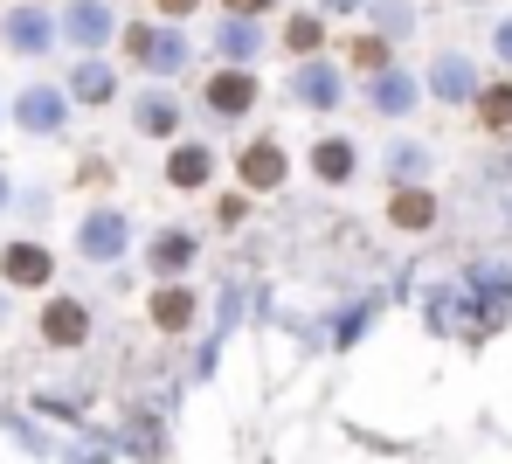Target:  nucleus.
I'll list each match as a JSON object with an SVG mask.
<instances>
[{
  "mask_svg": "<svg viewBox=\"0 0 512 464\" xmlns=\"http://www.w3.org/2000/svg\"><path fill=\"white\" fill-rule=\"evenodd\" d=\"M429 215H436V201H429L423 187H409V194H395V222H402V229H423Z\"/></svg>",
  "mask_w": 512,
  "mask_h": 464,
  "instance_id": "11",
  "label": "nucleus"
},
{
  "mask_svg": "<svg viewBox=\"0 0 512 464\" xmlns=\"http://www.w3.org/2000/svg\"><path fill=\"white\" fill-rule=\"evenodd\" d=\"M319 174H326V181H346V174H353V146L326 139V146H319Z\"/></svg>",
  "mask_w": 512,
  "mask_h": 464,
  "instance_id": "18",
  "label": "nucleus"
},
{
  "mask_svg": "<svg viewBox=\"0 0 512 464\" xmlns=\"http://www.w3.org/2000/svg\"><path fill=\"white\" fill-rule=\"evenodd\" d=\"M14 118H21L28 132H56V125H63V91H49V84L21 91V104H14Z\"/></svg>",
  "mask_w": 512,
  "mask_h": 464,
  "instance_id": "1",
  "label": "nucleus"
},
{
  "mask_svg": "<svg viewBox=\"0 0 512 464\" xmlns=\"http://www.w3.org/2000/svg\"><path fill=\"white\" fill-rule=\"evenodd\" d=\"M7 278H14V284H49V250L14 243V250H7Z\"/></svg>",
  "mask_w": 512,
  "mask_h": 464,
  "instance_id": "6",
  "label": "nucleus"
},
{
  "mask_svg": "<svg viewBox=\"0 0 512 464\" xmlns=\"http://www.w3.org/2000/svg\"><path fill=\"white\" fill-rule=\"evenodd\" d=\"M478 111H485V125H512V91H485Z\"/></svg>",
  "mask_w": 512,
  "mask_h": 464,
  "instance_id": "21",
  "label": "nucleus"
},
{
  "mask_svg": "<svg viewBox=\"0 0 512 464\" xmlns=\"http://www.w3.org/2000/svg\"><path fill=\"white\" fill-rule=\"evenodd\" d=\"M63 28H70V42H84V49H97V42L111 35V14H104V0H77Z\"/></svg>",
  "mask_w": 512,
  "mask_h": 464,
  "instance_id": "3",
  "label": "nucleus"
},
{
  "mask_svg": "<svg viewBox=\"0 0 512 464\" xmlns=\"http://www.w3.org/2000/svg\"><path fill=\"white\" fill-rule=\"evenodd\" d=\"M160 7H167V14H187V7H194V0H160Z\"/></svg>",
  "mask_w": 512,
  "mask_h": 464,
  "instance_id": "24",
  "label": "nucleus"
},
{
  "mask_svg": "<svg viewBox=\"0 0 512 464\" xmlns=\"http://www.w3.org/2000/svg\"><path fill=\"white\" fill-rule=\"evenodd\" d=\"M374 104H381V111H409V104H416V84H409V77H381V84H374Z\"/></svg>",
  "mask_w": 512,
  "mask_h": 464,
  "instance_id": "15",
  "label": "nucleus"
},
{
  "mask_svg": "<svg viewBox=\"0 0 512 464\" xmlns=\"http://www.w3.org/2000/svg\"><path fill=\"white\" fill-rule=\"evenodd\" d=\"M298 97H305V104H319V111H326V104H340V77H333V70H319V63H312V70H298Z\"/></svg>",
  "mask_w": 512,
  "mask_h": 464,
  "instance_id": "8",
  "label": "nucleus"
},
{
  "mask_svg": "<svg viewBox=\"0 0 512 464\" xmlns=\"http://www.w3.org/2000/svg\"><path fill=\"white\" fill-rule=\"evenodd\" d=\"M139 56H153V70H173V63H180V35H146Z\"/></svg>",
  "mask_w": 512,
  "mask_h": 464,
  "instance_id": "20",
  "label": "nucleus"
},
{
  "mask_svg": "<svg viewBox=\"0 0 512 464\" xmlns=\"http://www.w3.org/2000/svg\"><path fill=\"white\" fill-rule=\"evenodd\" d=\"M319 35H326L319 21H291V28H284V42H291V49H319Z\"/></svg>",
  "mask_w": 512,
  "mask_h": 464,
  "instance_id": "22",
  "label": "nucleus"
},
{
  "mask_svg": "<svg viewBox=\"0 0 512 464\" xmlns=\"http://www.w3.org/2000/svg\"><path fill=\"white\" fill-rule=\"evenodd\" d=\"M77 243H84V257H118V250H125V215L97 208V215L84 222V236H77Z\"/></svg>",
  "mask_w": 512,
  "mask_h": 464,
  "instance_id": "2",
  "label": "nucleus"
},
{
  "mask_svg": "<svg viewBox=\"0 0 512 464\" xmlns=\"http://www.w3.org/2000/svg\"><path fill=\"white\" fill-rule=\"evenodd\" d=\"M243 181L250 187H277L284 181V146H270V139L250 146V153H243Z\"/></svg>",
  "mask_w": 512,
  "mask_h": 464,
  "instance_id": "5",
  "label": "nucleus"
},
{
  "mask_svg": "<svg viewBox=\"0 0 512 464\" xmlns=\"http://www.w3.org/2000/svg\"><path fill=\"white\" fill-rule=\"evenodd\" d=\"M429 84H436V97H471V63L464 56H443Z\"/></svg>",
  "mask_w": 512,
  "mask_h": 464,
  "instance_id": "10",
  "label": "nucleus"
},
{
  "mask_svg": "<svg viewBox=\"0 0 512 464\" xmlns=\"http://www.w3.org/2000/svg\"><path fill=\"white\" fill-rule=\"evenodd\" d=\"M139 125H146V132H173V125H180V104H173V97H146V104H139Z\"/></svg>",
  "mask_w": 512,
  "mask_h": 464,
  "instance_id": "13",
  "label": "nucleus"
},
{
  "mask_svg": "<svg viewBox=\"0 0 512 464\" xmlns=\"http://www.w3.org/2000/svg\"><path fill=\"white\" fill-rule=\"evenodd\" d=\"M222 56H236V63L256 56V28L250 21H222Z\"/></svg>",
  "mask_w": 512,
  "mask_h": 464,
  "instance_id": "17",
  "label": "nucleus"
},
{
  "mask_svg": "<svg viewBox=\"0 0 512 464\" xmlns=\"http://www.w3.org/2000/svg\"><path fill=\"white\" fill-rule=\"evenodd\" d=\"M49 35H56V28H49V14H42V7H21V14L7 21V42H14V49H28V56H35V49H49Z\"/></svg>",
  "mask_w": 512,
  "mask_h": 464,
  "instance_id": "4",
  "label": "nucleus"
},
{
  "mask_svg": "<svg viewBox=\"0 0 512 464\" xmlns=\"http://www.w3.org/2000/svg\"><path fill=\"white\" fill-rule=\"evenodd\" d=\"M499 56H506V63H512V21H506V28H499Z\"/></svg>",
  "mask_w": 512,
  "mask_h": 464,
  "instance_id": "23",
  "label": "nucleus"
},
{
  "mask_svg": "<svg viewBox=\"0 0 512 464\" xmlns=\"http://www.w3.org/2000/svg\"><path fill=\"white\" fill-rule=\"evenodd\" d=\"M77 97H84V104H104V97H111V70H104V63H84V70H77Z\"/></svg>",
  "mask_w": 512,
  "mask_h": 464,
  "instance_id": "16",
  "label": "nucleus"
},
{
  "mask_svg": "<svg viewBox=\"0 0 512 464\" xmlns=\"http://www.w3.org/2000/svg\"><path fill=\"white\" fill-rule=\"evenodd\" d=\"M229 7H236V14H256V7H263V0H229Z\"/></svg>",
  "mask_w": 512,
  "mask_h": 464,
  "instance_id": "25",
  "label": "nucleus"
},
{
  "mask_svg": "<svg viewBox=\"0 0 512 464\" xmlns=\"http://www.w3.org/2000/svg\"><path fill=\"white\" fill-rule=\"evenodd\" d=\"M187 257H194V243H187V236H160V243H153V264H160V271H180Z\"/></svg>",
  "mask_w": 512,
  "mask_h": 464,
  "instance_id": "19",
  "label": "nucleus"
},
{
  "mask_svg": "<svg viewBox=\"0 0 512 464\" xmlns=\"http://www.w3.org/2000/svg\"><path fill=\"white\" fill-rule=\"evenodd\" d=\"M0 201H7V181H0Z\"/></svg>",
  "mask_w": 512,
  "mask_h": 464,
  "instance_id": "27",
  "label": "nucleus"
},
{
  "mask_svg": "<svg viewBox=\"0 0 512 464\" xmlns=\"http://www.w3.org/2000/svg\"><path fill=\"white\" fill-rule=\"evenodd\" d=\"M42 333H49V340H63V347H77V340H84V305H49Z\"/></svg>",
  "mask_w": 512,
  "mask_h": 464,
  "instance_id": "9",
  "label": "nucleus"
},
{
  "mask_svg": "<svg viewBox=\"0 0 512 464\" xmlns=\"http://www.w3.org/2000/svg\"><path fill=\"white\" fill-rule=\"evenodd\" d=\"M173 181L201 187V181H208V153H201V146H180V153H173Z\"/></svg>",
  "mask_w": 512,
  "mask_h": 464,
  "instance_id": "12",
  "label": "nucleus"
},
{
  "mask_svg": "<svg viewBox=\"0 0 512 464\" xmlns=\"http://www.w3.org/2000/svg\"><path fill=\"white\" fill-rule=\"evenodd\" d=\"M153 319H160V326H173V333H180V326H187V319H194V305H187V291H160V298H153Z\"/></svg>",
  "mask_w": 512,
  "mask_h": 464,
  "instance_id": "14",
  "label": "nucleus"
},
{
  "mask_svg": "<svg viewBox=\"0 0 512 464\" xmlns=\"http://www.w3.org/2000/svg\"><path fill=\"white\" fill-rule=\"evenodd\" d=\"M250 97H256V84L243 77V70H222V77L208 84V104H215V111H243Z\"/></svg>",
  "mask_w": 512,
  "mask_h": 464,
  "instance_id": "7",
  "label": "nucleus"
},
{
  "mask_svg": "<svg viewBox=\"0 0 512 464\" xmlns=\"http://www.w3.org/2000/svg\"><path fill=\"white\" fill-rule=\"evenodd\" d=\"M333 7H353V0H333Z\"/></svg>",
  "mask_w": 512,
  "mask_h": 464,
  "instance_id": "26",
  "label": "nucleus"
}]
</instances>
